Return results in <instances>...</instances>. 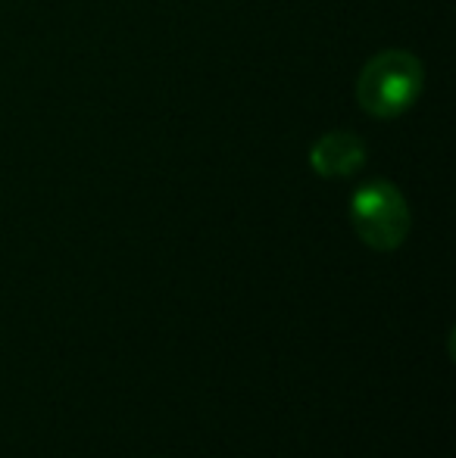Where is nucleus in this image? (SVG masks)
<instances>
[{
    "label": "nucleus",
    "mask_w": 456,
    "mask_h": 458,
    "mask_svg": "<svg viewBox=\"0 0 456 458\" xmlns=\"http://www.w3.org/2000/svg\"><path fill=\"white\" fill-rule=\"evenodd\" d=\"M350 225L369 250L391 253L403 247L413 228L409 203L391 182H369L350 197Z\"/></svg>",
    "instance_id": "nucleus-2"
},
{
    "label": "nucleus",
    "mask_w": 456,
    "mask_h": 458,
    "mask_svg": "<svg viewBox=\"0 0 456 458\" xmlns=\"http://www.w3.org/2000/svg\"><path fill=\"white\" fill-rule=\"evenodd\" d=\"M426 88V69L409 50H382L357 75V103L372 119L403 115Z\"/></svg>",
    "instance_id": "nucleus-1"
},
{
    "label": "nucleus",
    "mask_w": 456,
    "mask_h": 458,
    "mask_svg": "<svg viewBox=\"0 0 456 458\" xmlns=\"http://www.w3.org/2000/svg\"><path fill=\"white\" fill-rule=\"evenodd\" d=\"M310 165L319 178H350L366 165V144L353 131H329L310 147Z\"/></svg>",
    "instance_id": "nucleus-3"
}]
</instances>
